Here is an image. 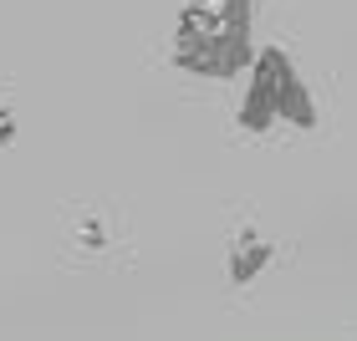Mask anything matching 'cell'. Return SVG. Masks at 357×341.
Instances as JSON below:
<instances>
[{"mask_svg":"<svg viewBox=\"0 0 357 341\" xmlns=\"http://www.w3.org/2000/svg\"><path fill=\"white\" fill-rule=\"evenodd\" d=\"M255 31H230V36H174V67L204 82H235L255 67Z\"/></svg>","mask_w":357,"mask_h":341,"instance_id":"cell-1","label":"cell"},{"mask_svg":"<svg viewBox=\"0 0 357 341\" xmlns=\"http://www.w3.org/2000/svg\"><path fill=\"white\" fill-rule=\"evenodd\" d=\"M291 72H296V61H291L286 46H261L255 51V67L245 72V92H240V107H235L240 133L261 138L281 122V87Z\"/></svg>","mask_w":357,"mask_h":341,"instance_id":"cell-2","label":"cell"},{"mask_svg":"<svg viewBox=\"0 0 357 341\" xmlns=\"http://www.w3.org/2000/svg\"><path fill=\"white\" fill-rule=\"evenodd\" d=\"M271 260H275V245L271 239H261V230H240L235 235V245H230V260H225V275H230V285H255L261 275L271 270Z\"/></svg>","mask_w":357,"mask_h":341,"instance_id":"cell-3","label":"cell"},{"mask_svg":"<svg viewBox=\"0 0 357 341\" xmlns=\"http://www.w3.org/2000/svg\"><path fill=\"white\" fill-rule=\"evenodd\" d=\"M281 122H286V127H296V133H312V127L321 122L317 97H312V87H306L301 67L291 72V77H286V87H281Z\"/></svg>","mask_w":357,"mask_h":341,"instance_id":"cell-4","label":"cell"},{"mask_svg":"<svg viewBox=\"0 0 357 341\" xmlns=\"http://www.w3.org/2000/svg\"><path fill=\"white\" fill-rule=\"evenodd\" d=\"M77 235H82L87 250H102V245H107V224H102V219H82V230H77Z\"/></svg>","mask_w":357,"mask_h":341,"instance_id":"cell-5","label":"cell"},{"mask_svg":"<svg viewBox=\"0 0 357 341\" xmlns=\"http://www.w3.org/2000/svg\"><path fill=\"white\" fill-rule=\"evenodd\" d=\"M10 138H15V112H6V107H0V148H6Z\"/></svg>","mask_w":357,"mask_h":341,"instance_id":"cell-6","label":"cell"},{"mask_svg":"<svg viewBox=\"0 0 357 341\" xmlns=\"http://www.w3.org/2000/svg\"><path fill=\"white\" fill-rule=\"evenodd\" d=\"M250 6H261V0H250Z\"/></svg>","mask_w":357,"mask_h":341,"instance_id":"cell-7","label":"cell"}]
</instances>
